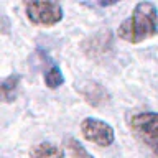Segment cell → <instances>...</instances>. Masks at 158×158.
Returning a JSON list of instances; mask_svg holds the SVG:
<instances>
[{
  "mask_svg": "<svg viewBox=\"0 0 158 158\" xmlns=\"http://www.w3.org/2000/svg\"><path fill=\"white\" fill-rule=\"evenodd\" d=\"M66 147H68V150H69V153H71L73 158H94L91 153H89L86 148L76 140V138H68Z\"/></svg>",
  "mask_w": 158,
  "mask_h": 158,
  "instance_id": "30bf717a",
  "label": "cell"
},
{
  "mask_svg": "<svg viewBox=\"0 0 158 158\" xmlns=\"http://www.w3.org/2000/svg\"><path fill=\"white\" fill-rule=\"evenodd\" d=\"M158 35V10L152 2H138L132 15L123 20L117 36L127 43H140Z\"/></svg>",
  "mask_w": 158,
  "mask_h": 158,
  "instance_id": "6da1fadb",
  "label": "cell"
},
{
  "mask_svg": "<svg viewBox=\"0 0 158 158\" xmlns=\"http://www.w3.org/2000/svg\"><path fill=\"white\" fill-rule=\"evenodd\" d=\"M30 158H64V150L49 142H41L33 145L30 150Z\"/></svg>",
  "mask_w": 158,
  "mask_h": 158,
  "instance_id": "ba28073f",
  "label": "cell"
},
{
  "mask_svg": "<svg viewBox=\"0 0 158 158\" xmlns=\"http://www.w3.org/2000/svg\"><path fill=\"white\" fill-rule=\"evenodd\" d=\"M81 133L87 142H91L97 147H109L115 140L114 128L107 122L94 117H86L81 122Z\"/></svg>",
  "mask_w": 158,
  "mask_h": 158,
  "instance_id": "277c9868",
  "label": "cell"
},
{
  "mask_svg": "<svg viewBox=\"0 0 158 158\" xmlns=\"http://www.w3.org/2000/svg\"><path fill=\"white\" fill-rule=\"evenodd\" d=\"M81 96L92 107H101V106L109 102L107 91L97 82H87L84 87H81Z\"/></svg>",
  "mask_w": 158,
  "mask_h": 158,
  "instance_id": "52a82bcc",
  "label": "cell"
},
{
  "mask_svg": "<svg viewBox=\"0 0 158 158\" xmlns=\"http://www.w3.org/2000/svg\"><path fill=\"white\" fill-rule=\"evenodd\" d=\"M28 20L40 27H53L63 20V7L58 2H43V0H28L23 3Z\"/></svg>",
  "mask_w": 158,
  "mask_h": 158,
  "instance_id": "3957f363",
  "label": "cell"
},
{
  "mask_svg": "<svg viewBox=\"0 0 158 158\" xmlns=\"http://www.w3.org/2000/svg\"><path fill=\"white\" fill-rule=\"evenodd\" d=\"M20 84V76L18 74H10L8 77H5L2 81V87H0V96H2L3 102H12L18 91Z\"/></svg>",
  "mask_w": 158,
  "mask_h": 158,
  "instance_id": "9c48e42d",
  "label": "cell"
},
{
  "mask_svg": "<svg viewBox=\"0 0 158 158\" xmlns=\"http://www.w3.org/2000/svg\"><path fill=\"white\" fill-rule=\"evenodd\" d=\"M82 49H84V53L92 59L104 58L106 54L110 53V49H112L110 31H109V30H106V31H99V33L94 35V36L87 38L86 41L82 43Z\"/></svg>",
  "mask_w": 158,
  "mask_h": 158,
  "instance_id": "5b68a950",
  "label": "cell"
},
{
  "mask_svg": "<svg viewBox=\"0 0 158 158\" xmlns=\"http://www.w3.org/2000/svg\"><path fill=\"white\" fill-rule=\"evenodd\" d=\"M130 130L137 140L158 158V112H142L130 118Z\"/></svg>",
  "mask_w": 158,
  "mask_h": 158,
  "instance_id": "7a4b0ae2",
  "label": "cell"
},
{
  "mask_svg": "<svg viewBox=\"0 0 158 158\" xmlns=\"http://www.w3.org/2000/svg\"><path fill=\"white\" fill-rule=\"evenodd\" d=\"M38 56H40V61H41V66H43L44 84H46L49 89H58L59 86H63L64 76H63L59 66L43 51V49H40V51H38Z\"/></svg>",
  "mask_w": 158,
  "mask_h": 158,
  "instance_id": "8992f818",
  "label": "cell"
}]
</instances>
